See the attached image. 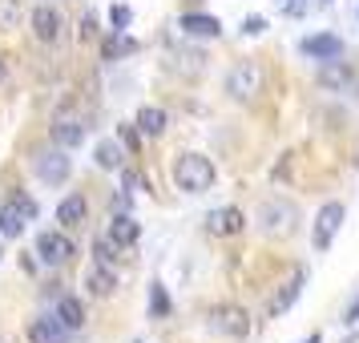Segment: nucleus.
Here are the masks:
<instances>
[{
    "label": "nucleus",
    "instance_id": "obj_1",
    "mask_svg": "<svg viewBox=\"0 0 359 343\" xmlns=\"http://www.w3.org/2000/svg\"><path fill=\"white\" fill-rule=\"evenodd\" d=\"M174 182L186 194H206L214 186V162L202 158V154H182L178 162H174Z\"/></svg>",
    "mask_w": 359,
    "mask_h": 343
},
{
    "label": "nucleus",
    "instance_id": "obj_2",
    "mask_svg": "<svg viewBox=\"0 0 359 343\" xmlns=\"http://www.w3.org/2000/svg\"><path fill=\"white\" fill-rule=\"evenodd\" d=\"M294 222H299L294 202L275 198V202H262V206H259V230L266 234V238H283V234H291Z\"/></svg>",
    "mask_w": 359,
    "mask_h": 343
},
{
    "label": "nucleus",
    "instance_id": "obj_3",
    "mask_svg": "<svg viewBox=\"0 0 359 343\" xmlns=\"http://www.w3.org/2000/svg\"><path fill=\"white\" fill-rule=\"evenodd\" d=\"M69 170H73V162H69V149H61V146L36 149V154H33V174L41 182H49V186L69 182Z\"/></svg>",
    "mask_w": 359,
    "mask_h": 343
},
{
    "label": "nucleus",
    "instance_id": "obj_4",
    "mask_svg": "<svg viewBox=\"0 0 359 343\" xmlns=\"http://www.w3.org/2000/svg\"><path fill=\"white\" fill-rule=\"evenodd\" d=\"M262 89V65L259 61H243L226 73V93L234 101H250Z\"/></svg>",
    "mask_w": 359,
    "mask_h": 343
},
{
    "label": "nucleus",
    "instance_id": "obj_5",
    "mask_svg": "<svg viewBox=\"0 0 359 343\" xmlns=\"http://www.w3.org/2000/svg\"><path fill=\"white\" fill-rule=\"evenodd\" d=\"M343 202H327L323 210L315 214V230H311V246L315 250H327V246L335 243V234H339V227H343Z\"/></svg>",
    "mask_w": 359,
    "mask_h": 343
},
{
    "label": "nucleus",
    "instance_id": "obj_6",
    "mask_svg": "<svg viewBox=\"0 0 359 343\" xmlns=\"http://www.w3.org/2000/svg\"><path fill=\"white\" fill-rule=\"evenodd\" d=\"M36 255L49 267H61V262L73 259V243H69L65 234H57V230H45V234H36Z\"/></svg>",
    "mask_w": 359,
    "mask_h": 343
},
{
    "label": "nucleus",
    "instance_id": "obj_7",
    "mask_svg": "<svg viewBox=\"0 0 359 343\" xmlns=\"http://www.w3.org/2000/svg\"><path fill=\"white\" fill-rule=\"evenodd\" d=\"M303 57H315V61H339L343 57V41L335 33H315V36H303V45H299Z\"/></svg>",
    "mask_w": 359,
    "mask_h": 343
},
{
    "label": "nucleus",
    "instance_id": "obj_8",
    "mask_svg": "<svg viewBox=\"0 0 359 343\" xmlns=\"http://www.w3.org/2000/svg\"><path fill=\"white\" fill-rule=\"evenodd\" d=\"M61 33H65V20H61V13H57V8H49V4L33 8V36H36V41L57 45V41H61Z\"/></svg>",
    "mask_w": 359,
    "mask_h": 343
},
{
    "label": "nucleus",
    "instance_id": "obj_9",
    "mask_svg": "<svg viewBox=\"0 0 359 343\" xmlns=\"http://www.w3.org/2000/svg\"><path fill=\"white\" fill-rule=\"evenodd\" d=\"M246 311L243 307H218L210 315V331H218V335H230V339H243L246 335Z\"/></svg>",
    "mask_w": 359,
    "mask_h": 343
},
{
    "label": "nucleus",
    "instance_id": "obj_10",
    "mask_svg": "<svg viewBox=\"0 0 359 343\" xmlns=\"http://www.w3.org/2000/svg\"><path fill=\"white\" fill-rule=\"evenodd\" d=\"M29 343H69V327L57 315H36L29 323Z\"/></svg>",
    "mask_w": 359,
    "mask_h": 343
},
{
    "label": "nucleus",
    "instance_id": "obj_11",
    "mask_svg": "<svg viewBox=\"0 0 359 343\" xmlns=\"http://www.w3.org/2000/svg\"><path fill=\"white\" fill-rule=\"evenodd\" d=\"M53 142L61 149H77L85 142V121L81 117H57L53 121Z\"/></svg>",
    "mask_w": 359,
    "mask_h": 343
},
{
    "label": "nucleus",
    "instance_id": "obj_12",
    "mask_svg": "<svg viewBox=\"0 0 359 343\" xmlns=\"http://www.w3.org/2000/svg\"><path fill=\"white\" fill-rule=\"evenodd\" d=\"M105 238L114 246H133L142 238V227H137V218H130V214H117L114 222H109V234Z\"/></svg>",
    "mask_w": 359,
    "mask_h": 343
},
{
    "label": "nucleus",
    "instance_id": "obj_13",
    "mask_svg": "<svg viewBox=\"0 0 359 343\" xmlns=\"http://www.w3.org/2000/svg\"><path fill=\"white\" fill-rule=\"evenodd\" d=\"M299 291H303V278L294 275V278H287L283 287H278V295L271 299V307H266V315L271 319H278V315H287V311L294 307V299H299Z\"/></svg>",
    "mask_w": 359,
    "mask_h": 343
},
{
    "label": "nucleus",
    "instance_id": "obj_14",
    "mask_svg": "<svg viewBox=\"0 0 359 343\" xmlns=\"http://www.w3.org/2000/svg\"><path fill=\"white\" fill-rule=\"evenodd\" d=\"M178 25H182V33H186V36H218V33H222L218 17H206V13H186Z\"/></svg>",
    "mask_w": 359,
    "mask_h": 343
},
{
    "label": "nucleus",
    "instance_id": "obj_15",
    "mask_svg": "<svg viewBox=\"0 0 359 343\" xmlns=\"http://www.w3.org/2000/svg\"><path fill=\"white\" fill-rule=\"evenodd\" d=\"M133 126H137L142 133H149V137H158V133H165V126H170V114H165V109H158V105H142Z\"/></svg>",
    "mask_w": 359,
    "mask_h": 343
},
{
    "label": "nucleus",
    "instance_id": "obj_16",
    "mask_svg": "<svg viewBox=\"0 0 359 343\" xmlns=\"http://www.w3.org/2000/svg\"><path fill=\"white\" fill-rule=\"evenodd\" d=\"M93 162H97L101 170H121V166H126V146L114 142V137H105V142H97V149H93Z\"/></svg>",
    "mask_w": 359,
    "mask_h": 343
},
{
    "label": "nucleus",
    "instance_id": "obj_17",
    "mask_svg": "<svg viewBox=\"0 0 359 343\" xmlns=\"http://www.w3.org/2000/svg\"><path fill=\"white\" fill-rule=\"evenodd\" d=\"M206 230L210 234H238L243 230V214L234 210V206H222V210H214L206 218Z\"/></svg>",
    "mask_w": 359,
    "mask_h": 343
},
{
    "label": "nucleus",
    "instance_id": "obj_18",
    "mask_svg": "<svg viewBox=\"0 0 359 343\" xmlns=\"http://www.w3.org/2000/svg\"><path fill=\"white\" fill-rule=\"evenodd\" d=\"M85 287H89V295H114L117 291V275L109 271V262H97L89 275H85Z\"/></svg>",
    "mask_w": 359,
    "mask_h": 343
},
{
    "label": "nucleus",
    "instance_id": "obj_19",
    "mask_svg": "<svg viewBox=\"0 0 359 343\" xmlns=\"http://www.w3.org/2000/svg\"><path fill=\"white\" fill-rule=\"evenodd\" d=\"M57 319L69 327V331H77V327H85V307L81 299H73V295H65L61 303H57Z\"/></svg>",
    "mask_w": 359,
    "mask_h": 343
},
{
    "label": "nucleus",
    "instance_id": "obj_20",
    "mask_svg": "<svg viewBox=\"0 0 359 343\" xmlns=\"http://www.w3.org/2000/svg\"><path fill=\"white\" fill-rule=\"evenodd\" d=\"M57 222H65V227H81L85 222V198L81 194H69L61 206H57Z\"/></svg>",
    "mask_w": 359,
    "mask_h": 343
},
{
    "label": "nucleus",
    "instance_id": "obj_21",
    "mask_svg": "<svg viewBox=\"0 0 359 343\" xmlns=\"http://www.w3.org/2000/svg\"><path fill=\"white\" fill-rule=\"evenodd\" d=\"M25 222H29V218H25L13 202H4V206H0V234H4V238H17L20 230H25Z\"/></svg>",
    "mask_w": 359,
    "mask_h": 343
},
{
    "label": "nucleus",
    "instance_id": "obj_22",
    "mask_svg": "<svg viewBox=\"0 0 359 343\" xmlns=\"http://www.w3.org/2000/svg\"><path fill=\"white\" fill-rule=\"evenodd\" d=\"M130 53H137V41H133V36H109V41L101 45V57H105V61L130 57Z\"/></svg>",
    "mask_w": 359,
    "mask_h": 343
},
{
    "label": "nucleus",
    "instance_id": "obj_23",
    "mask_svg": "<svg viewBox=\"0 0 359 343\" xmlns=\"http://www.w3.org/2000/svg\"><path fill=\"white\" fill-rule=\"evenodd\" d=\"M20 17H25V8H20V0H0V33H8V29H17Z\"/></svg>",
    "mask_w": 359,
    "mask_h": 343
},
{
    "label": "nucleus",
    "instance_id": "obj_24",
    "mask_svg": "<svg viewBox=\"0 0 359 343\" xmlns=\"http://www.w3.org/2000/svg\"><path fill=\"white\" fill-rule=\"evenodd\" d=\"M149 315H154V319L170 315V295H165L162 283H154V287H149Z\"/></svg>",
    "mask_w": 359,
    "mask_h": 343
},
{
    "label": "nucleus",
    "instance_id": "obj_25",
    "mask_svg": "<svg viewBox=\"0 0 359 343\" xmlns=\"http://www.w3.org/2000/svg\"><path fill=\"white\" fill-rule=\"evenodd\" d=\"M8 202H13V206H17V210L25 214L29 222H33L36 214H41V206H36V202H33V198H29V194H13V198H8Z\"/></svg>",
    "mask_w": 359,
    "mask_h": 343
},
{
    "label": "nucleus",
    "instance_id": "obj_26",
    "mask_svg": "<svg viewBox=\"0 0 359 343\" xmlns=\"http://www.w3.org/2000/svg\"><path fill=\"white\" fill-rule=\"evenodd\" d=\"M93 259L109 262V259H114V243H109V238H97V243H93Z\"/></svg>",
    "mask_w": 359,
    "mask_h": 343
},
{
    "label": "nucleus",
    "instance_id": "obj_27",
    "mask_svg": "<svg viewBox=\"0 0 359 343\" xmlns=\"http://www.w3.org/2000/svg\"><path fill=\"white\" fill-rule=\"evenodd\" d=\"M109 20H114V29H126V25H130V8H126V4H114Z\"/></svg>",
    "mask_w": 359,
    "mask_h": 343
},
{
    "label": "nucleus",
    "instance_id": "obj_28",
    "mask_svg": "<svg viewBox=\"0 0 359 343\" xmlns=\"http://www.w3.org/2000/svg\"><path fill=\"white\" fill-rule=\"evenodd\" d=\"M243 33H246V36H259V33H266V20L250 17V20H246V25H243Z\"/></svg>",
    "mask_w": 359,
    "mask_h": 343
},
{
    "label": "nucleus",
    "instance_id": "obj_29",
    "mask_svg": "<svg viewBox=\"0 0 359 343\" xmlns=\"http://www.w3.org/2000/svg\"><path fill=\"white\" fill-rule=\"evenodd\" d=\"M343 323H347V327H355V323H359V295L351 299V307L343 311Z\"/></svg>",
    "mask_w": 359,
    "mask_h": 343
},
{
    "label": "nucleus",
    "instance_id": "obj_30",
    "mask_svg": "<svg viewBox=\"0 0 359 343\" xmlns=\"http://www.w3.org/2000/svg\"><path fill=\"white\" fill-rule=\"evenodd\" d=\"M121 146H137V130L133 126H121Z\"/></svg>",
    "mask_w": 359,
    "mask_h": 343
},
{
    "label": "nucleus",
    "instance_id": "obj_31",
    "mask_svg": "<svg viewBox=\"0 0 359 343\" xmlns=\"http://www.w3.org/2000/svg\"><path fill=\"white\" fill-rule=\"evenodd\" d=\"M303 13H307V0H291L287 4V17H303Z\"/></svg>",
    "mask_w": 359,
    "mask_h": 343
},
{
    "label": "nucleus",
    "instance_id": "obj_32",
    "mask_svg": "<svg viewBox=\"0 0 359 343\" xmlns=\"http://www.w3.org/2000/svg\"><path fill=\"white\" fill-rule=\"evenodd\" d=\"M307 343H319V335H307Z\"/></svg>",
    "mask_w": 359,
    "mask_h": 343
},
{
    "label": "nucleus",
    "instance_id": "obj_33",
    "mask_svg": "<svg viewBox=\"0 0 359 343\" xmlns=\"http://www.w3.org/2000/svg\"><path fill=\"white\" fill-rule=\"evenodd\" d=\"M0 81H4V61H0Z\"/></svg>",
    "mask_w": 359,
    "mask_h": 343
}]
</instances>
